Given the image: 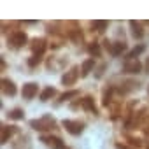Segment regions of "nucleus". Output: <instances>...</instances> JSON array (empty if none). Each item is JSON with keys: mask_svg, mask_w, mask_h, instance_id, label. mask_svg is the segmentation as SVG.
I'll return each instance as SVG.
<instances>
[{"mask_svg": "<svg viewBox=\"0 0 149 149\" xmlns=\"http://www.w3.org/2000/svg\"><path fill=\"white\" fill-rule=\"evenodd\" d=\"M144 133H146V135L149 137V126H147V128H144Z\"/></svg>", "mask_w": 149, "mask_h": 149, "instance_id": "obj_25", "label": "nucleus"}, {"mask_svg": "<svg viewBox=\"0 0 149 149\" xmlns=\"http://www.w3.org/2000/svg\"><path fill=\"white\" fill-rule=\"evenodd\" d=\"M37 93H39V84L37 83H25V86L21 90V95H23L25 100H32Z\"/></svg>", "mask_w": 149, "mask_h": 149, "instance_id": "obj_9", "label": "nucleus"}, {"mask_svg": "<svg viewBox=\"0 0 149 149\" xmlns=\"http://www.w3.org/2000/svg\"><path fill=\"white\" fill-rule=\"evenodd\" d=\"M46 47H47V42H46L44 37H35V39H32V42H30L32 54H39V56H42L44 51H46Z\"/></svg>", "mask_w": 149, "mask_h": 149, "instance_id": "obj_8", "label": "nucleus"}, {"mask_svg": "<svg viewBox=\"0 0 149 149\" xmlns=\"http://www.w3.org/2000/svg\"><path fill=\"white\" fill-rule=\"evenodd\" d=\"M79 76H81V67L79 65H74V67H70L63 76H61V84L63 86H72V84H76V81L79 79Z\"/></svg>", "mask_w": 149, "mask_h": 149, "instance_id": "obj_3", "label": "nucleus"}, {"mask_svg": "<svg viewBox=\"0 0 149 149\" xmlns=\"http://www.w3.org/2000/svg\"><path fill=\"white\" fill-rule=\"evenodd\" d=\"M144 146H146V149H149V142H146V144H144Z\"/></svg>", "mask_w": 149, "mask_h": 149, "instance_id": "obj_27", "label": "nucleus"}, {"mask_svg": "<svg viewBox=\"0 0 149 149\" xmlns=\"http://www.w3.org/2000/svg\"><path fill=\"white\" fill-rule=\"evenodd\" d=\"M56 90L53 88V86H46L42 91H40V95H39V98L42 100V102H47V100H51V98H54L56 97Z\"/></svg>", "mask_w": 149, "mask_h": 149, "instance_id": "obj_15", "label": "nucleus"}, {"mask_svg": "<svg viewBox=\"0 0 149 149\" xmlns=\"http://www.w3.org/2000/svg\"><path fill=\"white\" fill-rule=\"evenodd\" d=\"M76 97H79V90L65 91L63 95H60V97H58V104H61V102H67V100H70V98H76Z\"/></svg>", "mask_w": 149, "mask_h": 149, "instance_id": "obj_17", "label": "nucleus"}, {"mask_svg": "<svg viewBox=\"0 0 149 149\" xmlns=\"http://www.w3.org/2000/svg\"><path fill=\"white\" fill-rule=\"evenodd\" d=\"M93 67H95V58H88V60H84L83 65H81V77H86L88 74L91 72Z\"/></svg>", "mask_w": 149, "mask_h": 149, "instance_id": "obj_16", "label": "nucleus"}, {"mask_svg": "<svg viewBox=\"0 0 149 149\" xmlns=\"http://www.w3.org/2000/svg\"><path fill=\"white\" fill-rule=\"evenodd\" d=\"M16 84L11 81V79H2V93L7 95V97H14L16 95Z\"/></svg>", "mask_w": 149, "mask_h": 149, "instance_id": "obj_12", "label": "nucleus"}, {"mask_svg": "<svg viewBox=\"0 0 149 149\" xmlns=\"http://www.w3.org/2000/svg\"><path fill=\"white\" fill-rule=\"evenodd\" d=\"M147 93H149V88H147Z\"/></svg>", "mask_w": 149, "mask_h": 149, "instance_id": "obj_28", "label": "nucleus"}, {"mask_svg": "<svg viewBox=\"0 0 149 149\" xmlns=\"http://www.w3.org/2000/svg\"><path fill=\"white\" fill-rule=\"evenodd\" d=\"M30 126L33 130H37V132H53L56 128V121H54L53 116L46 114V116H42L39 119H32L30 121Z\"/></svg>", "mask_w": 149, "mask_h": 149, "instance_id": "obj_1", "label": "nucleus"}, {"mask_svg": "<svg viewBox=\"0 0 149 149\" xmlns=\"http://www.w3.org/2000/svg\"><path fill=\"white\" fill-rule=\"evenodd\" d=\"M107 26H109V23L104 21V19H97V21H93V28H95L97 32H105Z\"/></svg>", "mask_w": 149, "mask_h": 149, "instance_id": "obj_19", "label": "nucleus"}, {"mask_svg": "<svg viewBox=\"0 0 149 149\" xmlns=\"http://www.w3.org/2000/svg\"><path fill=\"white\" fill-rule=\"evenodd\" d=\"M116 147H118V149H132V147H128V146H125V144H119V142L116 144Z\"/></svg>", "mask_w": 149, "mask_h": 149, "instance_id": "obj_24", "label": "nucleus"}, {"mask_svg": "<svg viewBox=\"0 0 149 149\" xmlns=\"http://www.w3.org/2000/svg\"><path fill=\"white\" fill-rule=\"evenodd\" d=\"M79 105H81L84 111H88V112H91V114L98 116V109H97V105H95V100H93V97L86 95L84 98H81V100H79Z\"/></svg>", "mask_w": 149, "mask_h": 149, "instance_id": "obj_10", "label": "nucleus"}, {"mask_svg": "<svg viewBox=\"0 0 149 149\" xmlns=\"http://www.w3.org/2000/svg\"><path fill=\"white\" fill-rule=\"evenodd\" d=\"M67 37L72 40V42H76V44H81L83 42V33H81V28L76 21H70L67 23V30H65Z\"/></svg>", "mask_w": 149, "mask_h": 149, "instance_id": "obj_5", "label": "nucleus"}, {"mask_svg": "<svg viewBox=\"0 0 149 149\" xmlns=\"http://www.w3.org/2000/svg\"><path fill=\"white\" fill-rule=\"evenodd\" d=\"M144 49H146V46H144V44H139V46H135V47H133V49H132V51L126 54V60H135V56H139V54H140Z\"/></svg>", "mask_w": 149, "mask_h": 149, "instance_id": "obj_18", "label": "nucleus"}, {"mask_svg": "<svg viewBox=\"0 0 149 149\" xmlns=\"http://www.w3.org/2000/svg\"><path fill=\"white\" fill-rule=\"evenodd\" d=\"M14 133H18V126H14V125H2V144H6Z\"/></svg>", "mask_w": 149, "mask_h": 149, "instance_id": "obj_14", "label": "nucleus"}, {"mask_svg": "<svg viewBox=\"0 0 149 149\" xmlns=\"http://www.w3.org/2000/svg\"><path fill=\"white\" fill-rule=\"evenodd\" d=\"M61 126H63L70 135H81L83 130H84V123L79 121V119H63V121H61Z\"/></svg>", "mask_w": 149, "mask_h": 149, "instance_id": "obj_4", "label": "nucleus"}, {"mask_svg": "<svg viewBox=\"0 0 149 149\" xmlns=\"http://www.w3.org/2000/svg\"><path fill=\"white\" fill-rule=\"evenodd\" d=\"M26 40H28V37H26V33H25L23 30H14V32H11V35L7 37V44H9V47H13V49L23 47V46L26 44Z\"/></svg>", "mask_w": 149, "mask_h": 149, "instance_id": "obj_2", "label": "nucleus"}, {"mask_svg": "<svg viewBox=\"0 0 149 149\" xmlns=\"http://www.w3.org/2000/svg\"><path fill=\"white\" fill-rule=\"evenodd\" d=\"M40 60H42V56H39V54H32V56L28 58V65H30V67H37V65L40 63Z\"/></svg>", "mask_w": 149, "mask_h": 149, "instance_id": "obj_22", "label": "nucleus"}, {"mask_svg": "<svg viewBox=\"0 0 149 149\" xmlns=\"http://www.w3.org/2000/svg\"><path fill=\"white\" fill-rule=\"evenodd\" d=\"M104 46H105V49H107L112 56H119V54L126 49L125 40H104Z\"/></svg>", "mask_w": 149, "mask_h": 149, "instance_id": "obj_7", "label": "nucleus"}, {"mask_svg": "<svg viewBox=\"0 0 149 149\" xmlns=\"http://www.w3.org/2000/svg\"><path fill=\"white\" fill-rule=\"evenodd\" d=\"M146 70L149 72V58H147V61H146Z\"/></svg>", "mask_w": 149, "mask_h": 149, "instance_id": "obj_26", "label": "nucleus"}, {"mask_svg": "<svg viewBox=\"0 0 149 149\" xmlns=\"http://www.w3.org/2000/svg\"><path fill=\"white\" fill-rule=\"evenodd\" d=\"M142 70V63L139 60H126L123 65V72L125 74H139Z\"/></svg>", "mask_w": 149, "mask_h": 149, "instance_id": "obj_11", "label": "nucleus"}, {"mask_svg": "<svg viewBox=\"0 0 149 149\" xmlns=\"http://www.w3.org/2000/svg\"><path fill=\"white\" fill-rule=\"evenodd\" d=\"M23 111L19 109V107H16V109H13V111H9V118L11 119H23Z\"/></svg>", "mask_w": 149, "mask_h": 149, "instance_id": "obj_20", "label": "nucleus"}, {"mask_svg": "<svg viewBox=\"0 0 149 149\" xmlns=\"http://www.w3.org/2000/svg\"><path fill=\"white\" fill-rule=\"evenodd\" d=\"M40 142H44L49 149H68L67 147V144L60 139V137H56V135H51V133H46V135H42L40 137Z\"/></svg>", "mask_w": 149, "mask_h": 149, "instance_id": "obj_6", "label": "nucleus"}, {"mask_svg": "<svg viewBox=\"0 0 149 149\" xmlns=\"http://www.w3.org/2000/svg\"><path fill=\"white\" fill-rule=\"evenodd\" d=\"M126 140H128L132 146H137V147H140V146H142V140H140V139H135V137H130V135H128V137H126Z\"/></svg>", "mask_w": 149, "mask_h": 149, "instance_id": "obj_23", "label": "nucleus"}, {"mask_svg": "<svg viewBox=\"0 0 149 149\" xmlns=\"http://www.w3.org/2000/svg\"><path fill=\"white\" fill-rule=\"evenodd\" d=\"M88 51H90L93 56H100V46H98L97 42H91V44L88 46Z\"/></svg>", "mask_w": 149, "mask_h": 149, "instance_id": "obj_21", "label": "nucleus"}, {"mask_svg": "<svg viewBox=\"0 0 149 149\" xmlns=\"http://www.w3.org/2000/svg\"><path fill=\"white\" fill-rule=\"evenodd\" d=\"M130 28H132V35L135 37V39H142L144 37V26H142V23L140 21H135V19H132L130 21Z\"/></svg>", "mask_w": 149, "mask_h": 149, "instance_id": "obj_13", "label": "nucleus"}]
</instances>
